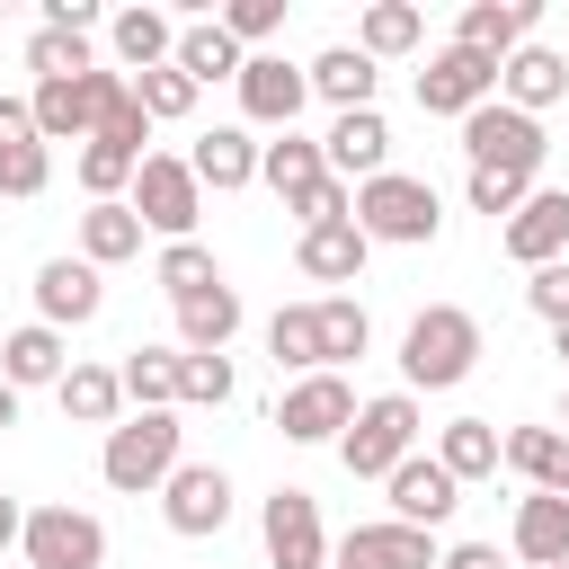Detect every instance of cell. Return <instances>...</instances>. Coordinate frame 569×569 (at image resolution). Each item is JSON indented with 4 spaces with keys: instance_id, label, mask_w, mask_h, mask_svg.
Wrapping results in <instances>:
<instances>
[{
    "instance_id": "obj_1",
    "label": "cell",
    "mask_w": 569,
    "mask_h": 569,
    "mask_svg": "<svg viewBox=\"0 0 569 569\" xmlns=\"http://www.w3.org/2000/svg\"><path fill=\"white\" fill-rule=\"evenodd\" d=\"M471 365H480V320H471L462 302H427V311L400 329V373H409V391H453V382H471Z\"/></svg>"
},
{
    "instance_id": "obj_2",
    "label": "cell",
    "mask_w": 569,
    "mask_h": 569,
    "mask_svg": "<svg viewBox=\"0 0 569 569\" xmlns=\"http://www.w3.org/2000/svg\"><path fill=\"white\" fill-rule=\"evenodd\" d=\"M178 462H187V427H178V409H133V418H116V427H107V453H98L107 489H124V498L160 489Z\"/></svg>"
},
{
    "instance_id": "obj_3",
    "label": "cell",
    "mask_w": 569,
    "mask_h": 569,
    "mask_svg": "<svg viewBox=\"0 0 569 569\" xmlns=\"http://www.w3.org/2000/svg\"><path fill=\"white\" fill-rule=\"evenodd\" d=\"M356 231L365 240H391V249H427L445 231V196L427 178H409V169H382V178L356 187Z\"/></svg>"
},
{
    "instance_id": "obj_4",
    "label": "cell",
    "mask_w": 569,
    "mask_h": 569,
    "mask_svg": "<svg viewBox=\"0 0 569 569\" xmlns=\"http://www.w3.org/2000/svg\"><path fill=\"white\" fill-rule=\"evenodd\" d=\"M409 453H418V391L356 400V418H347V436H338V462H347V480H391Z\"/></svg>"
},
{
    "instance_id": "obj_5",
    "label": "cell",
    "mask_w": 569,
    "mask_h": 569,
    "mask_svg": "<svg viewBox=\"0 0 569 569\" xmlns=\"http://www.w3.org/2000/svg\"><path fill=\"white\" fill-rule=\"evenodd\" d=\"M462 160L471 169H516V178H542V160H551V133H542V116H516V107H471L462 116Z\"/></svg>"
},
{
    "instance_id": "obj_6",
    "label": "cell",
    "mask_w": 569,
    "mask_h": 569,
    "mask_svg": "<svg viewBox=\"0 0 569 569\" xmlns=\"http://www.w3.org/2000/svg\"><path fill=\"white\" fill-rule=\"evenodd\" d=\"M133 222L142 231H160V240H196V213H204V187H196V169L178 160V151H142V169H133Z\"/></svg>"
},
{
    "instance_id": "obj_7",
    "label": "cell",
    "mask_w": 569,
    "mask_h": 569,
    "mask_svg": "<svg viewBox=\"0 0 569 569\" xmlns=\"http://www.w3.org/2000/svg\"><path fill=\"white\" fill-rule=\"evenodd\" d=\"M124 89V71L116 62H98L89 80H36L27 89V116H36V142L53 151V142H89L98 133V107Z\"/></svg>"
},
{
    "instance_id": "obj_8",
    "label": "cell",
    "mask_w": 569,
    "mask_h": 569,
    "mask_svg": "<svg viewBox=\"0 0 569 569\" xmlns=\"http://www.w3.org/2000/svg\"><path fill=\"white\" fill-rule=\"evenodd\" d=\"M258 542H267V560H276V569H329V525H320V498L284 480V489L258 507Z\"/></svg>"
},
{
    "instance_id": "obj_9",
    "label": "cell",
    "mask_w": 569,
    "mask_h": 569,
    "mask_svg": "<svg viewBox=\"0 0 569 569\" xmlns=\"http://www.w3.org/2000/svg\"><path fill=\"white\" fill-rule=\"evenodd\" d=\"M18 551H27V569H98L107 560V525L89 507H27Z\"/></svg>"
},
{
    "instance_id": "obj_10",
    "label": "cell",
    "mask_w": 569,
    "mask_h": 569,
    "mask_svg": "<svg viewBox=\"0 0 569 569\" xmlns=\"http://www.w3.org/2000/svg\"><path fill=\"white\" fill-rule=\"evenodd\" d=\"M347 418H356L347 373H302V382H284V400H276L284 445H338V436H347Z\"/></svg>"
},
{
    "instance_id": "obj_11",
    "label": "cell",
    "mask_w": 569,
    "mask_h": 569,
    "mask_svg": "<svg viewBox=\"0 0 569 569\" xmlns=\"http://www.w3.org/2000/svg\"><path fill=\"white\" fill-rule=\"evenodd\" d=\"M160 516H169V533H187V542L222 533V525H231V471H222V462H178V471L160 480Z\"/></svg>"
},
{
    "instance_id": "obj_12",
    "label": "cell",
    "mask_w": 569,
    "mask_h": 569,
    "mask_svg": "<svg viewBox=\"0 0 569 569\" xmlns=\"http://www.w3.org/2000/svg\"><path fill=\"white\" fill-rule=\"evenodd\" d=\"M498 249L516 267H560L569 258V187H533L507 222H498Z\"/></svg>"
},
{
    "instance_id": "obj_13",
    "label": "cell",
    "mask_w": 569,
    "mask_h": 569,
    "mask_svg": "<svg viewBox=\"0 0 569 569\" xmlns=\"http://www.w3.org/2000/svg\"><path fill=\"white\" fill-rule=\"evenodd\" d=\"M498 98V62H480V53H462V44H445V53H427V71H418V107L427 116H471V107H489Z\"/></svg>"
},
{
    "instance_id": "obj_14",
    "label": "cell",
    "mask_w": 569,
    "mask_h": 569,
    "mask_svg": "<svg viewBox=\"0 0 569 569\" xmlns=\"http://www.w3.org/2000/svg\"><path fill=\"white\" fill-rule=\"evenodd\" d=\"M231 89H240V116H249V124H276V133H293V116L311 107V80H302L284 53H249Z\"/></svg>"
},
{
    "instance_id": "obj_15",
    "label": "cell",
    "mask_w": 569,
    "mask_h": 569,
    "mask_svg": "<svg viewBox=\"0 0 569 569\" xmlns=\"http://www.w3.org/2000/svg\"><path fill=\"white\" fill-rule=\"evenodd\" d=\"M320 160H329V178H347V187L382 178V169H391V124H382V107H347V116L320 133Z\"/></svg>"
},
{
    "instance_id": "obj_16",
    "label": "cell",
    "mask_w": 569,
    "mask_h": 569,
    "mask_svg": "<svg viewBox=\"0 0 569 569\" xmlns=\"http://www.w3.org/2000/svg\"><path fill=\"white\" fill-rule=\"evenodd\" d=\"M98 311H107V284H98L89 258H44L36 267V320L44 329H89Z\"/></svg>"
},
{
    "instance_id": "obj_17",
    "label": "cell",
    "mask_w": 569,
    "mask_h": 569,
    "mask_svg": "<svg viewBox=\"0 0 569 569\" xmlns=\"http://www.w3.org/2000/svg\"><path fill=\"white\" fill-rule=\"evenodd\" d=\"M382 489H391V525H418V533H436V525L462 507V480H453L436 453H409Z\"/></svg>"
},
{
    "instance_id": "obj_18",
    "label": "cell",
    "mask_w": 569,
    "mask_h": 569,
    "mask_svg": "<svg viewBox=\"0 0 569 569\" xmlns=\"http://www.w3.org/2000/svg\"><path fill=\"white\" fill-rule=\"evenodd\" d=\"M436 560H445V542L418 525H391V516L347 525V542H338V569H436Z\"/></svg>"
},
{
    "instance_id": "obj_19",
    "label": "cell",
    "mask_w": 569,
    "mask_h": 569,
    "mask_svg": "<svg viewBox=\"0 0 569 569\" xmlns=\"http://www.w3.org/2000/svg\"><path fill=\"white\" fill-rule=\"evenodd\" d=\"M533 0H471L462 18H453V44L462 53H480V62H507L516 44H533Z\"/></svg>"
},
{
    "instance_id": "obj_20",
    "label": "cell",
    "mask_w": 569,
    "mask_h": 569,
    "mask_svg": "<svg viewBox=\"0 0 569 569\" xmlns=\"http://www.w3.org/2000/svg\"><path fill=\"white\" fill-rule=\"evenodd\" d=\"M560 98H569V62H560L551 44H516V53L498 62V107L542 116V107H560Z\"/></svg>"
},
{
    "instance_id": "obj_21",
    "label": "cell",
    "mask_w": 569,
    "mask_h": 569,
    "mask_svg": "<svg viewBox=\"0 0 569 569\" xmlns=\"http://www.w3.org/2000/svg\"><path fill=\"white\" fill-rule=\"evenodd\" d=\"M44 178H53V151L36 142V116H27V98H0V196H44Z\"/></svg>"
},
{
    "instance_id": "obj_22",
    "label": "cell",
    "mask_w": 569,
    "mask_h": 569,
    "mask_svg": "<svg viewBox=\"0 0 569 569\" xmlns=\"http://www.w3.org/2000/svg\"><path fill=\"white\" fill-rule=\"evenodd\" d=\"M107 53H116L124 80H142V71H160V62L178 53V18H169V9H116V18H107Z\"/></svg>"
},
{
    "instance_id": "obj_23",
    "label": "cell",
    "mask_w": 569,
    "mask_h": 569,
    "mask_svg": "<svg viewBox=\"0 0 569 569\" xmlns=\"http://www.w3.org/2000/svg\"><path fill=\"white\" fill-rule=\"evenodd\" d=\"M365 258H373V240L356 231V213H347V222H311V231L293 240V267H302L311 284H356Z\"/></svg>"
},
{
    "instance_id": "obj_24",
    "label": "cell",
    "mask_w": 569,
    "mask_h": 569,
    "mask_svg": "<svg viewBox=\"0 0 569 569\" xmlns=\"http://www.w3.org/2000/svg\"><path fill=\"white\" fill-rule=\"evenodd\" d=\"M507 551H516L525 569H560V560H569V498H551V489H533V498H516V525H507Z\"/></svg>"
},
{
    "instance_id": "obj_25",
    "label": "cell",
    "mask_w": 569,
    "mask_h": 569,
    "mask_svg": "<svg viewBox=\"0 0 569 569\" xmlns=\"http://www.w3.org/2000/svg\"><path fill=\"white\" fill-rule=\"evenodd\" d=\"M187 169H196V187H213V196L258 187V142H249V124H213V133H196Z\"/></svg>"
},
{
    "instance_id": "obj_26",
    "label": "cell",
    "mask_w": 569,
    "mask_h": 569,
    "mask_svg": "<svg viewBox=\"0 0 569 569\" xmlns=\"http://www.w3.org/2000/svg\"><path fill=\"white\" fill-rule=\"evenodd\" d=\"M62 373H71V347H62V329L27 320V329H9V338H0V382H9V391L62 382Z\"/></svg>"
},
{
    "instance_id": "obj_27",
    "label": "cell",
    "mask_w": 569,
    "mask_h": 569,
    "mask_svg": "<svg viewBox=\"0 0 569 569\" xmlns=\"http://www.w3.org/2000/svg\"><path fill=\"white\" fill-rule=\"evenodd\" d=\"M498 462H507L516 480L569 498V436H560V427H507V436H498Z\"/></svg>"
},
{
    "instance_id": "obj_28",
    "label": "cell",
    "mask_w": 569,
    "mask_h": 569,
    "mask_svg": "<svg viewBox=\"0 0 569 569\" xmlns=\"http://www.w3.org/2000/svg\"><path fill=\"white\" fill-rule=\"evenodd\" d=\"M302 80H311V98H329V107L347 116V107H373L382 62H365L356 44H329V53H311V62H302Z\"/></svg>"
},
{
    "instance_id": "obj_29",
    "label": "cell",
    "mask_w": 569,
    "mask_h": 569,
    "mask_svg": "<svg viewBox=\"0 0 569 569\" xmlns=\"http://www.w3.org/2000/svg\"><path fill=\"white\" fill-rule=\"evenodd\" d=\"M231 338H240V293H231V284L178 302V356H222Z\"/></svg>"
},
{
    "instance_id": "obj_30",
    "label": "cell",
    "mask_w": 569,
    "mask_h": 569,
    "mask_svg": "<svg viewBox=\"0 0 569 569\" xmlns=\"http://www.w3.org/2000/svg\"><path fill=\"white\" fill-rule=\"evenodd\" d=\"M53 400H62V418H71V427H116L124 382H116V365H80V356H71V373L53 382Z\"/></svg>"
},
{
    "instance_id": "obj_31",
    "label": "cell",
    "mask_w": 569,
    "mask_h": 569,
    "mask_svg": "<svg viewBox=\"0 0 569 569\" xmlns=\"http://www.w3.org/2000/svg\"><path fill=\"white\" fill-rule=\"evenodd\" d=\"M418 36H427V9H418V0H373V9L356 18V53H365V62L418 53Z\"/></svg>"
},
{
    "instance_id": "obj_32",
    "label": "cell",
    "mask_w": 569,
    "mask_h": 569,
    "mask_svg": "<svg viewBox=\"0 0 569 569\" xmlns=\"http://www.w3.org/2000/svg\"><path fill=\"white\" fill-rule=\"evenodd\" d=\"M169 62H178V71L196 80V89H213V80H240V62H249V53H240V44H231V36L213 27V18H187V27H178V53H169Z\"/></svg>"
},
{
    "instance_id": "obj_33",
    "label": "cell",
    "mask_w": 569,
    "mask_h": 569,
    "mask_svg": "<svg viewBox=\"0 0 569 569\" xmlns=\"http://www.w3.org/2000/svg\"><path fill=\"white\" fill-rule=\"evenodd\" d=\"M80 258H89V267H124V258H142V222H133L124 196L80 213Z\"/></svg>"
},
{
    "instance_id": "obj_34",
    "label": "cell",
    "mask_w": 569,
    "mask_h": 569,
    "mask_svg": "<svg viewBox=\"0 0 569 569\" xmlns=\"http://www.w3.org/2000/svg\"><path fill=\"white\" fill-rule=\"evenodd\" d=\"M311 311H320V373H338V365H356L373 347V320H365L356 293H320Z\"/></svg>"
},
{
    "instance_id": "obj_35",
    "label": "cell",
    "mask_w": 569,
    "mask_h": 569,
    "mask_svg": "<svg viewBox=\"0 0 569 569\" xmlns=\"http://www.w3.org/2000/svg\"><path fill=\"white\" fill-rule=\"evenodd\" d=\"M267 356H276V373H320V311L311 302H284L276 320H267Z\"/></svg>"
},
{
    "instance_id": "obj_36",
    "label": "cell",
    "mask_w": 569,
    "mask_h": 569,
    "mask_svg": "<svg viewBox=\"0 0 569 569\" xmlns=\"http://www.w3.org/2000/svg\"><path fill=\"white\" fill-rule=\"evenodd\" d=\"M258 178H267L276 196H302V187H320V178H329V160H320V142L276 133V142H258Z\"/></svg>"
},
{
    "instance_id": "obj_37",
    "label": "cell",
    "mask_w": 569,
    "mask_h": 569,
    "mask_svg": "<svg viewBox=\"0 0 569 569\" xmlns=\"http://www.w3.org/2000/svg\"><path fill=\"white\" fill-rule=\"evenodd\" d=\"M151 284H160L169 302H196V293H213V284H222V267H213V249H204V240H160Z\"/></svg>"
},
{
    "instance_id": "obj_38",
    "label": "cell",
    "mask_w": 569,
    "mask_h": 569,
    "mask_svg": "<svg viewBox=\"0 0 569 569\" xmlns=\"http://www.w3.org/2000/svg\"><path fill=\"white\" fill-rule=\"evenodd\" d=\"M116 382H124L133 409H178V347H133L116 365Z\"/></svg>"
},
{
    "instance_id": "obj_39",
    "label": "cell",
    "mask_w": 569,
    "mask_h": 569,
    "mask_svg": "<svg viewBox=\"0 0 569 569\" xmlns=\"http://www.w3.org/2000/svg\"><path fill=\"white\" fill-rule=\"evenodd\" d=\"M436 462H445L453 480H489V471H498V427H489V418H453V427L436 436Z\"/></svg>"
},
{
    "instance_id": "obj_40",
    "label": "cell",
    "mask_w": 569,
    "mask_h": 569,
    "mask_svg": "<svg viewBox=\"0 0 569 569\" xmlns=\"http://www.w3.org/2000/svg\"><path fill=\"white\" fill-rule=\"evenodd\" d=\"M27 71H36V80H89V71H98V53H89V36L36 27V36H27Z\"/></svg>"
},
{
    "instance_id": "obj_41",
    "label": "cell",
    "mask_w": 569,
    "mask_h": 569,
    "mask_svg": "<svg viewBox=\"0 0 569 569\" xmlns=\"http://www.w3.org/2000/svg\"><path fill=\"white\" fill-rule=\"evenodd\" d=\"M133 98H142V116H151V124H178V116H196V98H204V89H196L178 62H160V71H142V80H133Z\"/></svg>"
},
{
    "instance_id": "obj_42",
    "label": "cell",
    "mask_w": 569,
    "mask_h": 569,
    "mask_svg": "<svg viewBox=\"0 0 569 569\" xmlns=\"http://www.w3.org/2000/svg\"><path fill=\"white\" fill-rule=\"evenodd\" d=\"M89 142H116L124 160H142V142H151V116H142V98H133V80H124V89H116V98L98 107V133H89Z\"/></svg>"
},
{
    "instance_id": "obj_43",
    "label": "cell",
    "mask_w": 569,
    "mask_h": 569,
    "mask_svg": "<svg viewBox=\"0 0 569 569\" xmlns=\"http://www.w3.org/2000/svg\"><path fill=\"white\" fill-rule=\"evenodd\" d=\"M133 169H142V160H124L116 142H80V196H89V204H116V196L133 187Z\"/></svg>"
},
{
    "instance_id": "obj_44",
    "label": "cell",
    "mask_w": 569,
    "mask_h": 569,
    "mask_svg": "<svg viewBox=\"0 0 569 569\" xmlns=\"http://www.w3.org/2000/svg\"><path fill=\"white\" fill-rule=\"evenodd\" d=\"M231 391V356H178V409H222Z\"/></svg>"
},
{
    "instance_id": "obj_45",
    "label": "cell",
    "mask_w": 569,
    "mask_h": 569,
    "mask_svg": "<svg viewBox=\"0 0 569 569\" xmlns=\"http://www.w3.org/2000/svg\"><path fill=\"white\" fill-rule=\"evenodd\" d=\"M213 27L249 53V44H267V36L284 27V0H222V9H213Z\"/></svg>"
},
{
    "instance_id": "obj_46",
    "label": "cell",
    "mask_w": 569,
    "mask_h": 569,
    "mask_svg": "<svg viewBox=\"0 0 569 569\" xmlns=\"http://www.w3.org/2000/svg\"><path fill=\"white\" fill-rule=\"evenodd\" d=\"M462 196H471V213H489V222H507L525 196H533V178H516V169H471L462 178Z\"/></svg>"
},
{
    "instance_id": "obj_47",
    "label": "cell",
    "mask_w": 569,
    "mask_h": 569,
    "mask_svg": "<svg viewBox=\"0 0 569 569\" xmlns=\"http://www.w3.org/2000/svg\"><path fill=\"white\" fill-rule=\"evenodd\" d=\"M525 302H533V320H569V258H560V267H533Z\"/></svg>"
},
{
    "instance_id": "obj_48",
    "label": "cell",
    "mask_w": 569,
    "mask_h": 569,
    "mask_svg": "<svg viewBox=\"0 0 569 569\" xmlns=\"http://www.w3.org/2000/svg\"><path fill=\"white\" fill-rule=\"evenodd\" d=\"M436 569H507V560H498V542H453Z\"/></svg>"
},
{
    "instance_id": "obj_49",
    "label": "cell",
    "mask_w": 569,
    "mask_h": 569,
    "mask_svg": "<svg viewBox=\"0 0 569 569\" xmlns=\"http://www.w3.org/2000/svg\"><path fill=\"white\" fill-rule=\"evenodd\" d=\"M18 533H27V507H18V498H9V489H0V551H9V542H18Z\"/></svg>"
},
{
    "instance_id": "obj_50",
    "label": "cell",
    "mask_w": 569,
    "mask_h": 569,
    "mask_svg": "<svg viewBox=\"0 0 569 569\" xmlns=\"http://www.w3.org/2000/svg\"><path fill=\"white\" fill-rule=\"evenodd\" d=\"M9 427H18V391L0 382V436H9Z\"/></svg>"
},
{
    "instance_id": "obj_51",
    "label": "cell",
    "mask_w": 569,
    "mask_h": 569,
    "mask_svg": "<svg viewBox=\"0 0 569 569\" xmlns=\"http://www.w3.org/2000/svg\"><path fill=\"white\" fill-rule=\"evenodd\" d=\"M551 356H560V365H569V320H551Z\"/></svg>"
},
{
    "instance_id": "obj_52",
    "label": "cell",
    "mask_w": 569,
    "mask_h": 569,
    "mask_svg": "<svg viewBox=\"0 0 569 569\" xmlns=\"http://www.w3.org/2000/svg\"><path fill=\"white\" fill-rule=\"evenodd\" d=\"M560 436H569V400H560Z\"/></svg>"
},
{
    "instance_id": "obj_53",
    "label": "cell",
    "mask_w": 569,
    "mask_h": 569,
    "mask_svg": "<svg viewBox=\"0 0 569 569\" xmlns=\"http://www.w3.org/2000/svg\"><path fill=\"white\" fill-rule=\"evenodd\" d=\"M560 569H569V560H560Z\"/></svg>"
}]
</instances>
